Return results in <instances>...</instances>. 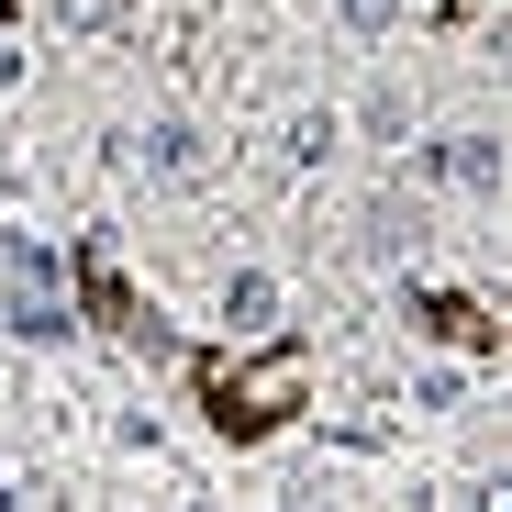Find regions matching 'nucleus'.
I'll list each match as a JSON object with an SVG mask.
<instances>
[{"label":"nucleus","instance_id":"nucleus-1","mask_svg":"<svg viewBox=\"0 0 512 512\" xmlns=\"http://www.w3.org/2000/svg\"><path fill=\"white\" fill-rule=\"evenodd\" d=\"M279 412H301V357H290V346L212 368V423H223V435H268Z\"/></svg>","mask_w":512,"mask_h":512},{"label":"nucleus","instance_id":"nucleus-2","mask_svg":"<svg viewBox=\"0 0 512 512\" xmlns=\"http://www.w3.org/2000/svg\"><path fill=\"white\" fill-rule=\"evenodd\" d=\"M0 334H67V268L34 234H0Z\"/></svg>","mask_w":512,"mask_h":512},{"label":"nucleus","instance_id":"nucleus-3","mask_svg":"<svg viewBox=\"0 0 512 512\" xmlns=\"http://www.w3.org/2000/svg\"><path fill=\"white\" fill-rule=\"evenodd\" d=\"M423 179H457L468 201H501V134H446L423 156Z\"/></svg>","mask_w":512,"mask_h":512},{"label":"nucleus","instance_id":"nucleus-4","mask_svg":"<svg viewBox=\"0 0 512 512\" xmlns=\"http://www.w3.org/2000/svg\"><path fill=\"white\" fill-rule=\"evenodd\" d=\"M123 156L145 167V179H201V134H190V123H145Z\"/></svg>","mask_w":512,"mask_h":512},{"label":"nucleus","instance_id":"nucleus-5","mask_svg":"<svg viewBox=\"0 0 512 512\" xmlns=\"http://www.w3.org/2000/svg\"><path fill=\"white\" fill-rule=\"evenodd\" d=\"M223 312H234V334H256V323H268V312H279L268 268H234V279H223Z\"/></svg>","mask_w":512,"mask_h":512},{"label":"nucleus","instance_id":"nucleus-6","mask_svg":"<svg viewBox=\"0 0 512 512\" xmlns=\"http://www.w3.org/2000/svg\"><path fill=\"white\" fill-rule=\"evenodd\" d=\"M412 234H423V223H412V212H401V201H379V212H368V256H401V245H412Z\"/></svg>","mask_w":512,"mask_h":512},{"label":"nucleus","instance_id":"nucleus-7","mask_svg":"<svg viewBox=\"0 0 512 512\" xmlns=\"http://www.w3.org/2000/svg\"><path fill=\"white\" fill-rule=\"evenodd\" d=\"M290 156H301V167L334 156V112H301V123H290Z\"/></svg>","mask_w":512,"mask_h":512},{"label":"nucleus","instance_id":"nucleus-8","mask_svg":"<svg viewBox=\"0 0 512 512\" xmlns=\"http://www.w3.org/2000/svg\"><path fill=\"white\" fill-rule=\"evenodd\" d=\"M334 12H346V34H390V23H401V0H334Z\"/></svg>","mask_w":512,"mask_h":512},{"label":"nucleus","instance_id":"nucleus-9","mask_svg":"<svg viewBox=\"0 0 512 512\" xmlns=\"http://www.w3.org/2000/svg\"><path fill=\"white\" fill-rule=\"evenodd\" d=\"M112 12H123V0H56V23H67V34H101Z\"/></svg>","mask_w":512,"mask_h":512},{"label":"nucleus","instance_id":"nucleus-10","mask_svg":"<svg viewBox=\"0 0 512 512\" xmlns=\"http://www.w3.org/2000/svg\"><path fill=\"white\" fill-rule=\"evenodd\" d=\"M0 12H12V0H0Z\"/></svg>","mask_w":512,"mask_h":512}]
</instances>
